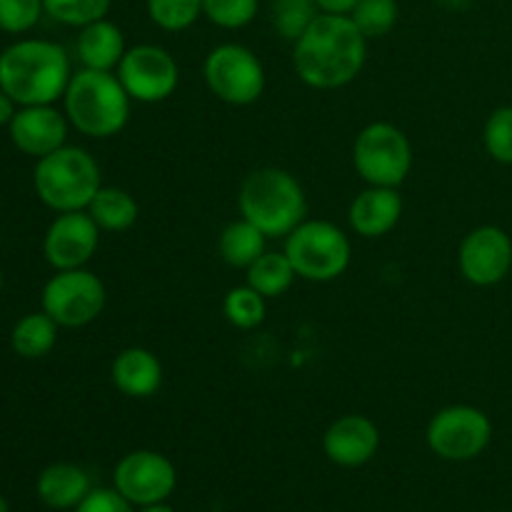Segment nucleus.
Wrapping results in <instances>:
<instances>
[{"label": "nucleus", "mask_w": 512, "mask_h": 512, "mask_svg": "<svg viewBox=\"0 0 512 512\" xmlns=\"http://www.w3.org/2000/svg\"><path fill=\"white\" fill-rule=\"evenodd\" d=\"M125 35L113 20L100 18L80 28L75 40V55L88 70H108L115 73L125 55Z\"/></svg>", "instance_id": "19"}, {"label": "nucleus", "mask_w": 512, "mask_h": 512, "mask_svg": "<svg viewBox=\"0 0 512 512\" xmlns=\"http://www.w3.org/2000/svg\"><path fill=\"white\" fill-rule=\"evenodd\" d=\"M175 485H178L175 465L155 450H133L115 465L113 488L128 503L140 508L165 503L173 495Z\"/></svg>", "instance_id": "12"}, {"label": "nucleus", "mask_w": 512, "mask_h": 512, "mask_svg": "<svg viewBox=\"0 0 512 512\" xmlns=\"http://www.w3.org/2000/svg\"><path fill=\"white\" fill-rule=\"evenodd\" d=\"M100 245V228L88 210L58 213L43 238V255L50 268H85Z\"/></svg>", "instance_id": "14"}, {"label": "nucleus", "mask_w": 512, "mask_h": 512, "mask_svg": "<svg viewBox=\"0 0 512 512\" xmlns=\"http://www.w3.org/2000/svg\"><path fill=\"white\" fill-rule=\"evenodd\" d=\"M483 143L495 163L512 165V105H500L488 115L483 128Z\"/></svg>", "instance_id": "30"}, {"label": "nucleus", "mask_w": 512, "mask_h": 512, "mask_svg": "<svg viewBox=\"0 0 512 512\" xmlns=\"http://www.w3.org/2000/svg\"><path fill=\"white\" fill-rule=\"evenodd\" d=\"M368 60V38L350 15L320 13L293 43V68L308 88L335 90L353 83Z\"/></svg>", "instance_id": "1"}, {"label": "nucleus", "mask_w": 512, "mask_h": 512, "mask_svg": "<svg viewBox=\"0 0 512 512\" xmlns=\"http://www.w3.org/2000/svg\"><path fill=\"white\" fill-rule=\"evenodd\" d=\"M353 165L363 183L400 188L413 170V145L398 125L378 120L355 138Z\"/></svg>", "instance_id": "7"}, {"label": "nucleus", "mask_w": 512, "mask_h": 512, "mask_svg": "<svg viewBox=\"0 0 512 512\" xmlns=\"http://www.w3.org/2000/svg\"><path fill=\"white\" fill-rule=\"evenodd\" d=\"M38 498L53 510L78 508L90 493V478L80 465L53 463L38 475Z\"/></svg>", "instance_id": "20"}, {"label": "nucleus", "mask_w": 512, "mask_h": 512, "mask_svg": "<svg viewBox=\"0 0 512 512\" xmlns=\"http://www.w3.org/2000/svg\"><path fill=\"white\" fill-rule=\"evenodd\" d=\"M203 78L210 93L228 105L258 103L265 90V68L258 55L240 43H220L205 55Z\"/></svg>", "instance_id": "8"}, {"label": "nucleus", "mask_w": 512, "mask_h": 512, "mask_svg": "<svg viewBox=\"0 0 512 512\" xmlns=\"http://www.w3.org/2000/svg\"><path fill=\"white\" fill-rule=\"evenodd\" d=\"M113 0H43L45 13L63 25L83 28V25L95 23L105 18Z\"/></svg>", "instance_id": "29"}, {"label": "nucleus", "mask_w": 512, "mask_h": 512, "mask_svg": "<svg viewBox=\"0 0 512 512\" xmlns=\"http://www.w3.org/2000/svg\"><path fill=\"white\" fill-rule=\"evenodd\" d=\"M110 380L125 398L145 400L158 393L163 385V365L153 350L133 345V348L120 350L113 358Z\"/></svg>", "instance_id": "18"}, {"label": "nucleus", "mask_w": 512, "mask_h": 512, "mask_svg": "<svg viewBox=\"0 0 512 512\" xmlns=\"http://www.w3.org/2000/svg\"><path fill=\"white\" fill-rule=\"evenodd\" d=\"M265 313H268L265 298L258 290L250 288L248 283L238 285V288H230L228 295L223 298L225 320L238 330L258 328L265 320Z\"/></svg>", "instance_id": "25"}, {"label": "nucleus", "mask_w": 512, "mask_h": 512, "mask_svg": "<svg viewBox=\"0 0 512 512\" xmlns=\"http://www.w3.org/2000/svg\"><path fill=\"white\" fill-rule=\"evenodd\" d=\"M58 328L60 325L45 310L28 313L15 323L13 333H10V345H13L15 355L25 360L45 358L58 343Z\"/></svg>", "instance_id": "23"}, {"label": "nucleus", "mask_w": 512, "mask_h": 512, "mask_svg": "<svg viewBox=\"0 0 512 512\" xmlns=\"http://www.w3.org/2000/svg\"><path fill=\"white\" fill-rule=\"evenodd\" d=\"M320 8V13H330V15H350L353 13L355 5L360 0H315Z\"/></svg>", "instance_id": "34"}, {"label": "nucleus", "mask_w": 512, "mask_h": 512, "mask_svg": "<svg viewBox=\"0 0 512 512\" xmlns=\"http://www.w3.org/2000/svg\"><path fill=\"white\" fill-rule=\"evenodd\" d=\"M75 512H133V503H128L115 488H95L85 495Z\"/></svg>", "instance_id": "33"}, {"label": "nucleus", "mask_w": 512, "mask_h": 512, "mask_svg": "<svg viewBox=\"0 0 512 512\" xmlns=\"http://www.w3.org/2000/svg\"><path fill=\"white\" fill-rule=\"evenodd\" d=\"M260 0H203V15L223 30H240L258 15Z\"/></svg>", "instance_id": "31"}, {"label": "nucleus", "mask_w": 512, "mask_h": 512, "mask_svg": "<svg viewBox=\"0 0 512 512\" xmlns=\"http://www.w3.org/2000/svg\"><path fill=\"white\" fill-rule=\"evenodd\" d=\"M353 23L368 40L383 38L398 25V0H360L350 13Z\"/></svg>", "instance_id": "28"}, {"label": "nucleus", "mask_w": 512, "mask_h": 512, "mask_svg": "<svg viewBox=\"0 0 512 512\" xmlns=\"http://www.w3.org/2000/svg\"><path fill=\"white\" fill-rule=\"evenodd\" d=\"M13 115H15L13 98H10V95L0 88V128H3V125H10Z\"/></svg>", "instance_id": "35"}, {"label": "nucleus", "mask_w": 512, "mask_h": 512, "mask_svg": "<svg viewBox=\"0 0 512 512\" xmlns=\"http://www.w3.org/2000/svg\"><path fill=\"white\" fill-rule=\"evenodd\" d=\"M380 448V430L368 415L348 413L328 425L323 450L330 463L340 468H360L370 463Z\"/></svg>", "instance_id": "16"}, {"label": "nucleus", "mask_w": 512, "mask_h": 512, "mask_svg": "<svg viewBox=\"0 0 512 512\" xmlns=\"http://www.w3.org/2000/svg\"><path fill=\"white\" fill-rule=\"evenodd\" d=\"M33 185L43 205L55 213L88 210L103 180L93 155L78 145H63L55 153L38 160L33 173Z\"/></svg>", "instance_id": "5"}, {"label": "nucleus", "mask_w": 512, "mask_h": 512, "mask_svg": "<svg viewBox=\"0 0 512 512\" xmlns=\"http://www.w3.org/2000/svg\"><path fill=\"white\" fill-rule=\"evenodd\" d=\"M68 118L53 105H20L10 120V140L15 148L33 158H45L63 148L68 140Z\"/></svg>", "instance_id": "15"}, {"label": "nucleus", "mask_w": 512, "mask_h": 512, "mask_svg": "<svg viewBox=\"0 0 512 512\" xmlns=\"http://www.w3.org/2000/svg\"><path fill=\"white\" fill-rule=\"evenodd\" d=\"M268 238L250 220L240 218L225 225L218 235V255L230 268L248 270L265 253Z\"/></svg>", "instance_id": "22"}, {"label": "nucleus", "mask_w": 512, "mask_h": 512, "mask_svg": "<svg viewBox=\"0 0 512 512\" xmlns=\"http://www.w3.org/2000/svg\"><path fill=\"white\" fill-rule=\"evenodd\" d=\"M103 280L85 268L55 270L43 288V310L60 328H85L100 318L105 308Z\"/></svg>", "instance_id": "9"}, {"label": "nucleus", "mask_w": 512, "mask_h": 512, "mask_svg": "<svg viewBox=\"0 0 512 512\" xmlns=\"http://www.w3.org/2000/svg\"><path fill=\"white\" fill-rule=\"evenodd\" d=\"M150 20L165 33H183L203 15V0H145Z\"/></svg>", "instance_id": "27"}, {"label": "nucleus", "mask_w": 512, "mask_h": 512, "mask_svg": "<svg viewBox=\"0 0 512 512\" xmlns=\"http://www.w3.org/2000/svg\"><path fill=\"white\" fill-rule=\"evenodd\" d=\"M245 273H248L245 275V283H248L250 288L258 290L265 300L285 295L290 288H293L295 278H298L295 268L290 265L288 255L270 253V250H265V253L260 255V258L255 260Z\"/></svg>", "instance_id": "24"}, {"label": "nucleus", "mask_w": 512, "mask_h": 512, "mask_svg": "<svg viewBox=\"0 0 512 512\" xmlns=\"http://www.w3.org/2000/svg\"><path fill=\"white\" fill-rule=\"evenodd\" d=\"M140 512H175V510L168 508L165 503H158V505H145V508H140Z\"/></svg>", "instance_id": "36"}, {"label": "nucleus", "mask_w": 512, "mask_h": 512, "mask_svg": "<svg viewBox=\"0 0 512 512\" xmlns=\"http://www.w3.org/2000/svg\"><path fill=\"white\" fill-rule=\"evenodd\" d=\"M283 253L298 278L310 283H330L350 268L353 245L350 238L330 220H303L285 238Z\"/></svg>", "instance_id": "6"}, {"label": "nucleus", "mask_w": 512, "mask_h": 512, "mask_svg": "<svg viewBox=\"0 0 512 512\" xmlns=\"http://www.w3.org/2000/svg\"><path fill=\"white\" fill-rule=\"evenodd\" d=\"M133 98L118 75L108 70L80 68L70 78L63 95V108L68 123L88 138L105 140L118 135L130 120Z\"/></svg>", "instance_id": "3"}, {"label": "nucleus", "mask_w": 512, "mask_h": 512, "mask_svg": "<svg viewBox=\"0 0 512 512\" xmlns=\"http://www.w3.org/2000/svg\"><path fill=\"white\" fill-rule=\"evenodd\" d=\"M88 215L105 233H125V230H130L138 223L140 208L138 200L128 190L115 188V185H103L95 193V198L90 200Z\"/></svg>", "instance_id": "21"}, {"label": "nucleus", "mask_w": 512, "mask_h": 512, "mask_svg": "<svg viewBox=\"0 0 512 512\" xmlns=\"http://www.w3.org/2000/svg\"><path fill=\"white\" fill-rule=\"evenodd\" d=\"M43 13V0H0V30L13 35L28 33Z\"/></svg>", "instance_id": "32"}, {"label": "nucleus", "mask_w": 512, "mask_h": 512, "mask_svg": "<svg viewBox=\"0 0 512 512\" xmlns=\"http://www.w3.org/2000/svg\"><path fill=\"white\" fill-rule=\"evenodd\" d=\"M320 15V8L315 0H273V10H270V20L280 38L295 40L315 23Z\"/></svg>", "instance_id": "26"}, {"label": "nucleus", "mask_w": 512, "mask_h": 512, "mask_svg": "<svg viewBox=\"0 0 512 512\" xmlns=\"http://www.w3.org/2000/svg\"><path fill=\"white\" fill-rule=\"evenodd\" d=\"M428 448L450 463H465L483 453L493 440V423L475 405H448L430 418Z\"/></svg>", "instance_id": "10"}, {"label": "nucleus", "mask_w": 512, "mask_h": 512, "mask_svg": "<svg viewBox=\"0 0 512 512\" xmlns=\"http://www.w3.org/2000/svg\"><path fill=\"white\" fill-rule=\"evenodd\" d=\"M240 218L250 220L265 238H288L308 220V198L293 173L283 168L253 170L238 193Z\"/></svg>", "instance_id": "4"}, {"label": "nucleus", "mask_w": 512, "mask_h": 512, "mask_svg": "<svg viewBox=\"0 0 512 512\" xmlns=\"http://www.w3.org/2000/svg\"><path fill=\"white\" fill-rule=\"evenodd\" d=\"M403 218V198L398 188H380L368 185L363 193L353 198L348 208V223L355 235L365 240L383 238L393 233Z\"/></svg>", "instance_id": "17"}, {"label": "nucleus", "mask_w": 512, "mask_h": 512, "mask_svg": "<svg viewBox=\"0 0 512 512\" xmlns=\"http://www.w3.org/2000/svg\"><path fill=\"white\" fill-rule=\"evenodd\" d=\"M0 512H10V508H8V500H5L3 495H0Z\"/></svg>", "instance_id": "37"}, {"label": "nucleus", "mask_w": 512, "mask_h": 512, "mask_svg": "<svg viewBox=\"0 0 512 512\" xmlns=\"http://www.w3.org/2000/svg\"><path fill=\"white\" fill-rule=\"evenodd\" d=\"M73 70L63 45L28 38L0 53V88L18 105H53L68 90Z\"/></svg>", "instance_id": "2"}, {"label": "nucleus", "mask_w": 512, "mask_h": 512, "mask_svg": "<svg viewBox=\"0 0 512 512\" xmlns=\"http://www.w3.org/2000/svg\"><path fill=\"white\" fill-rule=\"evenodd\" d=\"M458 268L460 275L478 288L503 283L512 268V238L498 225L470 230L458 248Z\"/></svg>", "instance_id": "13"}, {"label": "nucleus", "mask_w": 512, "mask_h": 512, "mask_svg": "<svg viewBox=\"0 0 512 512\" xmlns=\"http://www.w3.org/2000/svg\"><path fill=\"white\" fill-rule=\"evenodd\" d=\"M115 75L130 98L145 105L163 103L180 85L178 60L153 43H140L125 50Z\"/></svg>", "instance_id": "11"}, {"label": "nucleus", "mask_w": 512, "mask_h": 512, "mask_svg": "<svg viewBox=\"0 0 512 512\" xmlns=\"http://www.w3.org/2000/svg\"><path fill=\"white\" fill-rule=\"evenodd\" d=\"M0 293H3V270H0Z\"/></svg>", "instance_id": "38"}]
</instances>
